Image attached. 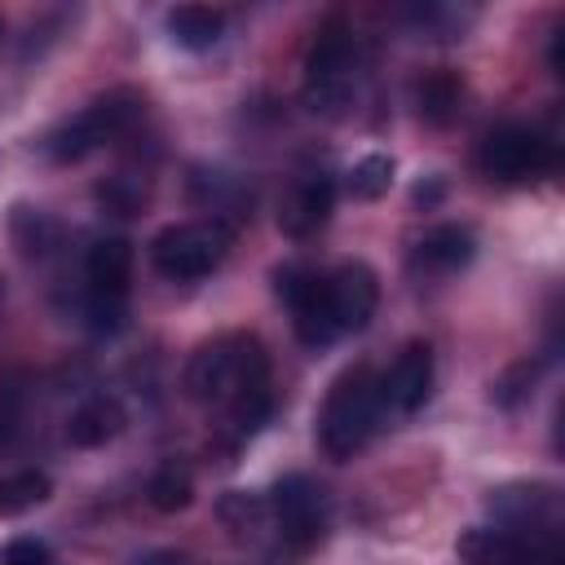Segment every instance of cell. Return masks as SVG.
Listing matches in <instances>:
<instances>
[{"label":"cell","instance_id":"14","mask_svg":"<svg viewBox=\"0 0 565 565\" xmlns=\"http://www.w3.org/2000/svg\"><path fill=\"white\" fill-rule=\"evenodd\" d=\"M543 547L530 543L525 534H512V530H499V525H477V530L459 534V556L468 565H534Z\"/></svg>","mask_w":565,"mask_h":565},{"label":"cell","instance_id":"23","mask_svg":"<svg viewBox=\"0 0 565 565\" xmlns=\"http://www.w3.org/2000/svg\"><path fill=\"white\" fill-rule=\"evenodd\" d=\"M388 185H393V159L388 154H366V159H358L353 163V172H349V194L353 199H384L388 194Z\"/></svg>","mask_w":565,"mask_h":565},{"label":"cell","instance_id":"25","mask_svg":"<svg viewBox=\"0 0 565 565\" xmlns=\"http://www.w3.org/2000/svg\"><path fill=\"white\" fill-rule=\"evenodd\" d=\"M534 375H539V362H530V358H521V362H512L499 380H494V388H490V397L499 402V406H516L525 393H530V384H534Z\"/></svg>","mask_w":565,"mask_h":565},{"label":"cell","instance_id":"17","mask_svg":"<svg viewBox=\"0 0 565 565\" xmlns=\"http://www.w3.org/2000/svg\"><path fill=\"white\" fill-rule=\"evenodd\" d=\"M221 31H225V13H221V9H207V4H177V9L168 13V35H172L181 49H190V53L212 49V44L221 40Z\"/></svg>","mask_w":565,"mask_h":565},{"label":"cell","instance_id":"22","mask_svg":"<svg viewBox=\"0 0 565 565\" xmlns=\"http://www.w3.org/2000/svg\"><path fill=\"white\" fill-rule=\"evenodd\" d=\"M459 97H463V88H459V79H455L450 71H428V75L419 79V88H415L419 115H424L428 124H446V119L459 110Z\"/></svg>","mask_w":565,"mask_h":565},{"label":"cell","instance_id":"6","mask_svg":"<svg viewBox=\"0 0 565 565\" xmlns=\"http://www.w3.org/2000/svg\"><path fill=\"white\" fill-rule=\"evenodd\" d=\"M305 97L313 110H344L353 102V31L340 18H327L305 57Z\"/></svg>","mask_w":565,"mask_h":565},{"label":"cell","instance_id":"30","mask_svg":"<svg viewBox=\"0 0 565 565\" xmlns=\"http://www.w3.org/2000/svg\"><path fill=\"white\" fill-rule=\"evenodd\" d=\"M534 565H561V547H556V543H547V547L539 552V561H534Z\"/></svg>","mask_w":565,"mask_h":565},{"label":"cell","instance_id":"3","mask_svg":"<svg viewBox=\"0 0 565 565\" xmlns=\"http://www.w3.org/2000/svg\"><path fill=\"white\" fill-rule=\"evenodd\" d=\"M141 115H146V97L137 88H110V93L93 97L79 115H71L62 128H53L44 150L53 163H75L119 137H128L141 124Z\"/></svg>","mask_w":565,"mask_h":565},{"label":"cell","instance_id":"10","mask_svg":"<svg viewBox=\"0 0 565 565\" xmlns=\"http://www.w3.org/2000/svg\"><path fill=\"white\" fill-rule=\"evenodd\" d=\"M322 282H327V309H331L335 331H340V335H344V331H362V327L371 322L375 305H380V282H375L371 265L344 260V265H335L331 274H322Z\"/></svg>","mask_w":565,"mask_h":565},{"label":"cell","instance_id":"15","mask_svg":"<svg viewBox=\"0 0 565 565\" xmlns=\"http://www.w3.org/2000/svg\"><path fill=\"white\" fill-rule=\"evenodd\" d=\"M124 424H128V415H124L119 397L97 393V397H88V402H79V406L71 411V419H66V441L79 446V450H97V446L115 441V437L124 433Z\"/></svg>","mask_w":565,"mask_h":565},{"label":"cell","instance_id":"27","mask_svg":"<svg viewBox=\"0 0 565 565\" xmlns=\"http://www.w3.org/2000/svg\"><path fill=\"white\" fill-rule=\"evenodd\" d=\"M18 419H22V388L13 380H0V441H9Z\"/></svg>","mask_w":565,"mask_h":565},{"label":"cell","instance_id":"8","mask_svg":"<svg viewBox=\"0 0 565 565\" xmlns=\"http://www.w3.org/2000/svg\"><path fill=\"white\" fill-rule=\"evenodd\" d=\"M552 159H556V154H552V141H547L543 132L525 128V124L494 128V132L481 141V150H477L481 172H486L490 181H508V185H516V181H530V177L547 172V168H552Z\"/></svg>","mask_w":565,"mask_h":565},{"label":"cell","instance_id":"20","mask_svg":"<svg viewBox=\"0 0 565 565\" xmlns=\"http://www.w3.org/2000/svg\"><path fill=\"white\" fill-rule=\"evenodd\" d=\"M146 494H150V508H159V512H181V508H190V499H194V472H190L181 459H168V463L154 468Z\"/></svg>","mask_w":565,"mask_h":565},{"label":"cell","instance_id":"4","mask_svg":"<svg viewBox=\"0 0 565 565\" xmlns=\"http://www.w3.org/2000/svg\"><path fill=\"white\" fill-rule=\"evenodd\" d=\"M128 282H132V243L119 234L97 238L84 256V318L93 331L115 335L124 327Z\"/></svg>","mask_w":565,"mask_h":565},{"label":"cell","instance_id":"11","mask_svg":"<svg viewBox=\"0 0 565 565\" xmlns=\"http://www.w3.org/2000/svg\"><path fill=\"white\" fill-rule=\"evenodd\" d=\"M490 512L499 521V530H512V534H552V516H556V494L552 486H503L490 494Z\"/></svg>","mask_w":565,"mask_h":565},{"label":"cell","instance_id":"1","mask_svg":"<svg viewBox=\"0 0 565 565\" xmlns=\"http://www.w3.org/2000/svg\"><path fill=\"white\" fill-rule=\"evenodd\" d=\"M260 380H269V358H265V344L247 331H225L199 344L185 362V393L203 406H225L247 384H260Z\"/></svg>","mask_w":565,"mask_h":565},{"label":"cell","instance_id":"12","mask_svg":"<svg viewBox=\"0 0 565 565\" xmlns=\"http://www.w3.org/2000/svg\"><path fill=\"white\" fill-rule=\"evenodd\" d=\"M331 207H335V185H331V177L309 172V177H300V181L291 185V194L278 203V230L291 234V238H309L313 230L327 225Z\"/></svg>","mask_w":565,"mask_h":565},{"label":"cell","instance_id":"28","mask_svg":"<svg viewBox=\"0 0 565 565\" xmlns=\"http://www.w3.org/2000/svg\"><path fill=\"white\" fill-rule=\"evenodd\" d=\"M137 565H185V556H181V552H150V556H141Z\"/></svg>","mask_w":565,"mask_h":565},{"label":"cell","instance_id":"19","mask_svg":"<svg viewBox=\"0 0 565 565\" xmlns=\"http://www.w3.org/2000/svg\"><path fill=\"white\" fill-rule=\"evenodd\" d=\"M269 411H274V393H269V380H260V384H247L234 402H225V428H230V437L234 441H243V437H252L265 419H269Z\"/></svg>","mask_w":565,"mask_h":565},{"label":"cell","instance_id":"2","mask_svg":"<svg viewBox=\"0 0 565 565\" xmlns=\"http://www.w3.org/2000/svg\"><path fill=\"white\" fill-rule=\"evenodd\" d=\"M380 406H384L380 375L366 362L340 371L335 384L327 388V402H322V415H318V446L331 459H353L371 441Z\"/></svg>","mask_w":565,"mask_h":565},{"label":"cell","instance_id":"24","mask_svg":"<svg viewBox=\"0 0 565 565\" xmlns=\"http://www.w3.org/2000/svg\"><path fill=\"white\" fill-rule=\"evenodd\" d=\"M97 199H102L115 216H132V212L146 203V181H137V177H128V172H115V177H106V181L97 185Z\"/></svg>","mask_w":565,"mask_h":565},{"label":"cell","instance_id":"9","mask_svg":"<svg viewBox=\"0 0 565 565\" xmlns=\"http://www.w3.org/2000/svg\"><path fill=\"white\" fill-rule=\"evenodd\" d=\"M274 287L278 296L287 300L291 309V322H296V335L309 344V349H322L331 344L340 331L331 322V309H327V282L318 269H305V265H282L274 274Z\"/></svg>","mask_w":565,"mask_h":565},{"label":"cell","instance_id":"21","mask_svg":"<svg viewBox=\"0 0 565 565\" xmlns=\"http://www.w3.org/2000/svg\"><path fill=\"white\" fill-rule=\"evenodd\" d=\"M49 490H53V481H49L44 472H35V468L13 472V477H0V521L40 508V503L49 499Z\"/></svg>","mask_w":565,"mask_h":565},{"label":"cell","instance_id":"7","mask_svg":"<svg viewBox=\"0 0 565 565\" xmlns=\"http://www.w3.org/2000/svg\"><path fill=\"white\" fill-rule=\"evenodd\" d=\"M265 503H269V516H274L282 556H305L309 547H318V539L327 530V516H331V503H327V490L313 477L287 472L269 490Z\"/></svg>","mask_w":565,"mask_h":565},{"label":"cell","instance_id":"16","mask_svg":"<svg viewBox=\"0 0 565 565\" xmlns=\"http://www.w3.org/2000/svg\"><path fill=\"white\" fill-rule=\"evenodd\" d=\"M477 256V238L468 225H437L415 243V269L424 274H455Z\"/></svg>","mask_w":565,"mask_h":565},{"label":"cell","instance_id":"13","mask_svg":"<svg viewBox=\"0 0 565 565\" xmlns=\"http://www.w3.org/2000/svg\"><path fill=\"white\" fill-rule=\"evenodd\" d=\"M380 393H384V402L397 406L402 415L419 411V406L428 402V393H433V349H428L424 340H411V344L397 353L393 371L380 380Z\"/></svg>","mask_w":565,"mask_h":565},{"label":"cell","instance_id":"26","mask_svg":"<svg viewBox=\"0 0 565 565\" xmlns=\"http://www.w3.org/2000/svg\"><path fill=\"white\" fill-rule=\"evenodd\" d=\"M0 565H53V556H49V547L40 539H13L0 552Z\"/></svg>","mask_w":565,"mask_h":565},{"label":"cell","instance_id":"5","mask_svg":"<svg viewBox=\"0 0 565 565\" xmlns=\"http://www.w3.org/2000/svg\"><path fill=\"white\" fill-rule=\"evenodd\" d=\"M230 225L225 221H177L163 225L150 238V265L172 282H194L212 274L230 252Z\"/></svg>","mask_w":565,"mask_h":565},{"label":"cell","instance_id":"18","mask_svg":"<svg viewBox=\"0 0 565 565\" xmlns=\"http://www.w3.org/2000/svg\"><path fill=\"white\" fill-rule=\"evenodd\" d=\"M216 516L230 530V539L252 543L265 530V521H269V503L260 494H252V490H225L221 503H216Z\"/></svg>","mask_w":565,"mask_h":565},{"label":"cell","instance_id":"31","mask_svg":"<svg viewBox=\"0 0 565 565\" xmlns=\"http://www.w3.org/2000/svg\"><path fill=\"white\" fill-rule=\"evenodd\" d=\"M0 300H4V278H0Z\"/></svg>","mask_w":565,"mask_h":565},{"label":"cell","instance_id":"29","mask_svg":"<svg viewBox=\"0 0 565 565\" xmlns=\"http://www.w3.org/2000/svg\"><path fill=\"white\" fill-rule=\"evenodd\" d=\"M437 199H441V181H428V185L419 181L415 185V203H437Z\"/></svg>","mask_w":565,"mask_h":565}]
</instances>
